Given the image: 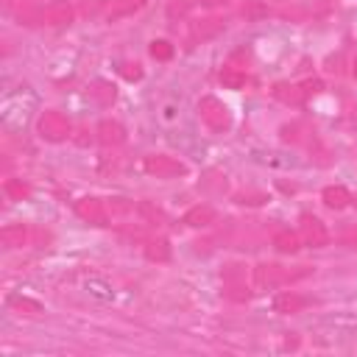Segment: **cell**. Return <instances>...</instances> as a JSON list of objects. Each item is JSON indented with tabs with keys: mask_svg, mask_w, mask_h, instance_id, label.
I'll use <instances>...</instances> for the list:
<instances>
[{
	"mask_svg": "<svg viewBox=\"0 0 357 357\" xmlns=\"http://www.w3.org/2000/svg\"><path fill=\"white\" fill-rule=\"evenodd\" d=\"M84 290H86L92 298H98V301H112V298H114V287H112L106 279H100V276H86V279H84Z\"/></svg>",
	"mask_w": 357,
	"mask_h": 357,
	"instance_id": "6da1fadb",
	"label": "cell"
}]
</instances>
